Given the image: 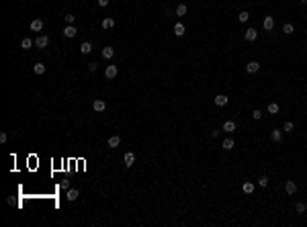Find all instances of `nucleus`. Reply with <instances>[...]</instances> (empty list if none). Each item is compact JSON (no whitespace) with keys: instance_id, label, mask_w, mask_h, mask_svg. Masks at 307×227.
<instances>
[{"instance_id":"nucleus-1","label":"nucleus","mask_w":307,"mask_h":227,"mask_svg":"<svg viewBox=\"0 0 307 227\" xmlns=\"http://www.w3.org/2000/svg\"><path fill=\"white\" fill-rule=\"evenodd\" d=\"M35 45H37L39 49H45V47L49 45V37H47V35H39V37L35 39Z\"/></svg>"},{"instance_id":"nucleus-2","label":"nucleus","mask_w":307,"mask_h":227,"mask_svg":"<svg viewBox=\"0 0 307 227\" xmlns=\"http://www.w3.org/2000/svg\"><path fill=\"white\" fill-rule=\"evenodd\" d=\"M92 109L96 111V113H102V111L107 109V102L102 98H94V102H92Z\"/></svg>"},{"instance_id":"nucleus-3","label":"nucleus","mask_w":307,"mask_h":227,"mask_svg":"<svg viewBox=\"0 0 307 227\" xmlns=\"http://www.w3.org/2000/svg\"><path fill=\"white\" fill-rule=\"evenodd\" d=\"M123 162H125L127 168H131L133 164H135V153H133V152H127L125 156H123Z\"/></svg>"},{"instance_id":"nucleus-4","label":"nucleus","mask_w":307,"mask_h":227,"mask_svg":"<svg viewBox=\"0 0 307 227\" xmlns=\"http://www.w3.org/2000/svg\"><path fill=\"white\" fill-rule=\"evenodd\" d=\"M76 33H78V29L74 25H68L66 29H63V37H68V39H72V37H76Z\"/></svg>"},{"instance_id":"nucleus-5","label":"nucleus","mask_w":307,"mask_h":227,"mask_svg":"<svg viewBox=\"0 0 307 227\" xmlns=\"http://www.w3.org/2000/svg\"><path fill=\"white\" fill-rule=\"evenodd\" d=\"M41 29H43V20H41V19L31 20V31H33V33H39Z\"/></svg>"},{"instance_id":"nucleus-6","label":"nucleus","mask_w":307,"mask_h":227,"mask_svg":"<svg viewBox=\"0 0 307 227\" xmlns=\"http://www.w3.org/2000/svg\"><path fill=\"white\" fill-rule=\"evenodd\" d=\"M117 72H119L117 66H107V70H105V76H107L109 80H113L115 76H117Z\"/></svg>"},{"instance_id":"nucleus-7","label":"nucleus","mask_w":307,"mask_h":227,"mask_svg":"<svg viewBox=\"0 0 307 227\" xmlns=\"http://www.w3.org/2000/svg\"><path fill=\"white\" fill-rule=\"evenodd\" d=\"M227 102H229V98L225 94H217V96H215V104H217V107H225Z\"/></svg>"},{"instance_id":"nucleus-8","label":"nucleus","mask_w":307,"mask_h":227,"mask_svg":"<svg viewBox=\"0 0 307 227\" xmlns=\"http://www.w3.org/2000/svg\"><path fill=\"white\" fill-rule=\"evenodd\" d=\"M119 143H121V137H119V135H113V137H109V148H111V149H117Z\"/></svg>"},{"instance_id":"nucleus-9","label":"nucleus","mask_w":307,"mask_h":227,"mask_svg":"<svg viewBox=\"0 0 307 227\" xmlns=\"http://www.w3.org/2000/svg\"><path fill=\"white\" fill-rule=\"evenodd\" d=\"M246 70H248L250 74H256V72L260 70V64L258 61H248V64H246Z\"/></svg>"},{"instance_id":"nucleus-10","label":"nucleus","mask_w":307,"mask_h":227,"mask_svg":"<svg viewBox=\"0 0 307 227\" xmlns=\"http://www.w3.org/2000/svg\"><path fill=\"white\" fill-rule=\"evenodd\" d=\"M244 37H246V41H256V37H258V31L256 29H248L244 33Z\"/></svg>"},{"instance_id":"nucleus-11","label":"nucleus","mask_w":307,"mask_h":227,"mask_svg":"<svg viewBox=\"0 0 307 227\" xmlns=\"http://www.w3.org/2000/svg\"><path fill=\"white\" fill-rule=\"evenodd\" d=\"M113 55H115V49H113L111 45H107V47H102V57H105V59H111Z\"/></svg>"},{"instance_id":"nucleus-12","label":"nucleus","mask_w":307,"mask_h":227,"mask_svg":"<svg viewBox=\"0 0 307 227\" xmlns=\"http://www.w3.org/2000/svg\"><path fill=\"white\" fill-rule=\"evenodd\" d=\"M115 27V19H111V16H107V19H102V29H113Z\"/></svg>"},{"instance_id":"nucleus-13","label":"nucleus","mask_w":307,"mask_h":227,"mask_svg":"<svg viewBox=\"0 0 307 227\" xmlns=\"http://www.w3.org/2000/svg\"><path fill=\"white\" fill-rule=\"evenodd\" d=\"M80 51H82L84 55H88L90 51H92V43H90V41H84V43L80 45Z\"/></svg>"},{"instance_id":"nucleus-14","label":"nucleus","mask_w":307,"mask_h":227,"mask_svg":"<svg viewBox=\"0 0 307 227\" xmlns=\"http://www.w3.org/2000/svg\"><path fill=\"white\" fill-rule=\"evenodd\" d=\"M285 190H287L289 194H295V193H297V184L293 182V180H289V182L285 184Z\"/></svg>"},{"instance_id":"nucleus-15","label":"nucleus","mask_w":307,"mask_h":227,"mask_svg":"<svg viewBox=\"0 0 307 227\" xmlns=\"http://www.w3.org/2000/svg\"><path fill=\"white\" fill-rule=\"evenodd\" d=\"M262 27H264L266 31H270V29L274 27V19H272V16H266V19H264V23H262Z\"/></svg>"},{"instance_id":"nucleus-16","label":"nucleus","mask_w":307,"mask_h":227,"mask_svg":"<svg viewBox=\"0 0 307 227\" xmlns=\"http://www.w3.org/2000/svg\"><path fill=\"white\" fill-rule=\"evenodd\" d=\"M270 139H272L274 143H278L281 139H283V131H278V129H274L272 133H270Z\"/></svg>"},{"instance_id":"nucleus-17","label":"nucleus","mask_w":307,"mask_h":227,"mask_svg":"<svg viewBox=\"0 0 307 227\" xmlns=\"http://www.w3.org/2000/svg\"><path fill=\"white\" fill-rule=\"evenodd\" d=\"M184 25H182V23H176L174 25V33H176V37H182V35H184Z\"/></svg>"},{"instance_id":"nucleus-18","label":"nucleus","mask_w":307,"mask_h":227,"mask_svg":"<svg viewBox=\"0 0 307 227\" xmlns=\"http://www.w3.org/2000/svg\"><path fill=\"white\" fill-rule=\"evenodd\" d=\"M223 131H227V133L235 131V123H234V121H225V123H223Z\"/></svg>"},{"instance_id":"nucleus-19","label":"nucleus","mask_w":307,"mask_h":227,"mask_svg":"<svg viewBox=\"0 0 307 227\" xmlns=\"http://www.w3.org/2000/svg\"><path fill=\"white\" fill-rule=\"evenodd\" d=\"M234 145H235V141H234L231 137L223 139V149H234Z\"/></svg>"},{"instance_id":"nucleus-20","label":"nucleus","mask_w":307,"mask_h":227,"mask_svg":"<svg viewBox=\"0 0 307 227\" xmlns=\"http://www.w3.org/2000/svg\"><path fill=\"white\" fill-rule=\"evenodd\" d=\"M35 41H31L29 37H25L23 41H21V47H23V49H31V45H33Z\"/></svg>"},{"instance_id":"nucleus-21","label":"nucleus","mask_w":307,"mask_h":227,"mask_svg":"<svg viewBox=\"0 0 307 227\" xmlns=\"http://www.w3.org/2000/svg\"><path fill=\"white\" fill-rule=\"evenodd\" d=\"M242 188H244L246 194H252V193H254V184H252V182H244V186H242Z\"/></svg>"},{"instance_id":"nucleus-22","label":"nucleus","mask_w":307,"mask_h":227,"mask_svg":"<svg viewBox=\"0 0 307 227\" xmlns=\"http://www.w3.org/2000/svg\"><path fill=\"white\" fill-rule=\"evenodd\" d=\"M176 15H178V16H184L186 15V4H178V6H176Z\"/></svg>"},{"instance_id":"nucleus-23","label":"nucleus","mask_w":307,"mask_h":227,"mask_svg":"<svg viewBox=\"0 0 307 227\" xmlns=\"http://www.w3.org/2000/svg\"><path fill=\"white\" fill-rule=\"evenodd\" d=\"M76 198H78V190L70 188V190H68V201H76Z\"/></svg>"},{"instance_id":"nucleus-24","label":"nucleus","mask_w":307,"mask_h":227,"mask_svg":"<svg viewBox=\"0 0 307 227\" xmlns=\"http://www.w3.org/2000/svg\"><path fill=\"white\" fill-rule=\"evenodd\" d=\"M33 70H35V74H39V76H41V74H45V66H43V64H35V68H33Z\"/></svg>"},{"instance_id":"nucleus-25","label":"nucleus","mask_w":307,"mask_h":227,"mask_svg":"<svg viewBox=\"0 0 307 227\" xmlns=\"http://www.w3.org/2000/svg\"><path fill=\"white\" fill-rule=\"evenodd\" d=\"M268 113L277 115V113H278V104H277V102H270V104H268Z\"/></svg>"},{"instance_id":"nucleus-26","label":"nucleus","mask_w":307,"mask_h":227,"mask_svg":"<svg viewBox=\"0 0 307 227\" xmlns=\"http://www.w3.org/2000/svg\"><path fill=\"white\" fill-rule=\"evenodd\" d=\"M258 186H262V188L268 186V176H260L258 178Z\"/></svg>"},{"instance_id":"nucleus-27","label":"nucleus","mask_w":307,"mask_h":227,"mask_svg":"<svg viewBox=\"0 0 307 227\" xmlns=\"http://www.w3.org/2000/svg\"><path fill=\"white\" fill-rule=\"evenodd\" d=\"M248 19H250V15H248V12H240V16H238V20H240V23H248Z\"/></svg>"},{"instance_id":"nucleus-28","label":"nucleus","mask_w":307,"mask_h":227,"mask_svg":"<svg viewBox=\"0 0 307 227\" xmlns=\"http://www.w3.org/2000/svg\"><path fill=\"white\" fill-rule=\"evenodd\" d=\"M293 31H295V29H293V25H291V23H287V25L283 27V33H287V35H291Z\"/></svg>"},{"instance_id":"nucleus-29","label":"nucleus","mask_w":307,"mask_h":227,"mask_svg":"<svg viewBox=\"0 0 307 227\" xmlns=\"http://www.w3.org/2000/svg\"><path fill=\"white\" fill-rule=\"evenodd\" d=\"M295 211L297 213H305V202H297V205H295Z\"/></svg>"},{"instance_id":"nucleus-30","label":"nucleus","mask_w":307,"mask_h":227,"mask_svg":"<svg viewBox=\"0 0 307 227\" xmlns=\"http://www.w3.org/2000/svg\"><path fill=\"white\" fill-rule=\"evenodd\" d=\"M293 127H295V125H293L291 121H287V123H285V127H283V131H287V133H291V131H293Z\"/></svg>"},{"instance_id":"nucleus-31","label":"nucleus","mask_w":307,"mask_h":227,"mask_svg":"<svg viewBox=\"0 0 307 227\" xmlns=\"http://www.w3.org/2000/svg\"><path fill=\"white\" fill-rule=\"evenodd\" d=\"M63 19H66V23H68V25H74V20H76V16H74V15H66Z\"/></svg>"},{"instance_id":"nucleus-32","label":"nucleus","mask_w":307,"mask_h":227,"mask_svg":"<svg viewBox=\"0 0 307 227\" xmlns=\"http://www.w3.org/2000/svg\"><path fill=\"white\" fill-rule=\"evenodd\" d=\"M260 117H262V113H260L258 109H256V111H252V119H256V121H258Z\"/></svg>"},{"instance_id":"nucleus-33","label":"nucleus","mask_w":307,"mask_h":227,"mask_svg":"<svg viewBox=\"0 0 307 227\" xmlns=\"http://www.w3.org/2000/svg\"><path fill=\"white\" fill-rule=\"evenodd\" d=\"M62 188H63V190H68V188H70V182H68V180H62Z\"/></svg>"},{"instance_id":"nucleus-34","label":"nucleus","mask_w":307,"mask_h":227,"mask_svg":"<svg viewBox=\"0 0 307 227\" xmlns=\"http://www.w3.org/2000/svg\"><path fill=\"white\" fill-rule=\"evenodd\" d=\"M6 139H8V135H6V133H0V143H6Z\"/></svg>"},{"instance_id":"nucleus-35","label":"nucleus","mask_w":307,"mask_h":227,"mask_svg":"<svg viewBox=\"0 0 307 227\" xmlns=\"http://www.w3.org/2000/svg\"><path fill=\"white\" fill-rule=\"evenodd\" d=\"M88 72H96V64H88Z\"/></svg>"},{"instance_id":"nucleus-36","label":"nucleus","mask_w":307,"mask_h":227,"mask_svg":"<svg viewBox=\"0 0 307 227\" xmlns=\"http://www.w3.org/2000/svg\"><path fill=\"white\" fill-rule=\"evenodd\" d=\"M109 4V0H98V6H107Z\"/></svg>"},{"instance_id":"nucleus-37","label":"nucleus","mask_w":307,"mask_h":227,"mask_svg":"<svg viewBox=\"0 0 307 227\" xmlns=\"http://www.w3.org/2000/svg\"><path fill=\"white\" fill-rule=\"evenodd\" d=\"M299 2H301V4H307V0H299Z\"/></svg>"},{"instance_id":"nucleus-38","label":"nucleus","mask_w":307,"mask_h":227,"mask_svg":"<svg viewBox=\"0 0 307 227\" xmlns=\"http://www.w3.org/2000/svg\"><path fill=\"white\" fill-rule=\"evenodd\" d=\"M305 35H307V31H305Z\"/></svg>"}]
</instances>
